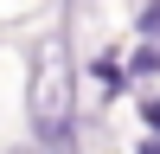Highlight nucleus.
I'll use <instances>...</instances> for the list:
<instances>
[{
	"label": "nucleus",
	"mask_w": 160,
	"mask_h": 154,
	"mask_svg": "<svg viewBox=\"0 0 160 154\" xmlns=\"http://www.w3.org/2000/svg\"><path fill=\"white\" fill-rule=\"evenodd\" d=\"M32 109H38V141L71 148V58H64V38H51V45H45V58H38Z\"/></svg>",
	"instance_id": "nucleus-1"
},
{
	"label": "nucleus",
	"mask_w": 160,
	"mask_h": 154,
	"mask_svg": "<svg viewBox=\"0 0 160 154\" xmlns=\"http://www.w3.org/2000/svg\"><path fill=\"white\" fill-rule=\"evenodd\" d=\"M148 122H154V128H160V96H154V103H148Z\"/></svg>",
	"instance_id": "nucleus-5"
},
{
	"label": "nucleus",
	"mask_w": 160,
	"mask_h": 154,
	"mask_svg": "<svg viewBox=\"0 0 160 154\" xmlns=\"http://www.w3.org/2000/svg\"><path fill=\"white\" fill-rule=\"evenodd\" d=\"M135 154H160V135H148V141H141V148H135Z\"/></svg>",
	"instance_id": "nucleus-4"
},
{
	"label": "nucleus",
	"mask_w": 160,
	"mask_h": 154,
	"mask_svg": "<svg viewBox=\"0 0 160 154\" xmlns=\"http://www.w3.org/2000/svg\"><path fill=\"white\" fill-rule=\"evenodd\" d=\"M135 71H141V77L160 71V45H141V51H135Z\"/></svg>",
	"instance_id": "nucleus-2"
},
{
	"label": "nucleus",
	"mask_w": 160,
	"mask_h": 154,
	"mask_svg": "<svg viewBox=\"0 0 160 154\" xmlns=\"http://www.w3.org/2000/svg\"><path fill=\"white\" fill-rule=\"evenodd\" d=\"M13 154H26V148H13Z\"/></svg>",
	"instance_id": "nucleus-6"
},
{
	"label": "nucleus",
	"mask_w": 160,
	"mask_h": 154,
	"mask_svg": "<svg viewBox=\"0 0 160 154\" xmlns=\"http://www.w3.org/2000/svg\"><path fill=\"white\" fill-rule=\"evenodd\" d=\"M141 32H154V38H160V7H148V13H141Z\"/></svg>",
	"instance_id": "nucleus-3"
}]
</instances>
